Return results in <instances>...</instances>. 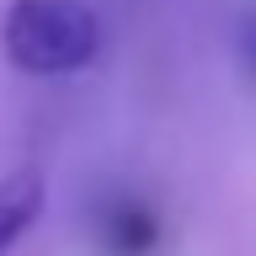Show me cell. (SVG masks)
<instances>
[{"mask_svg":"<svg viewBox=\"0 0 256 256\" xmlns=\"http://www.w3.org/2000/svg\"><path fill=\"white\" fill-rule=\"evenodd\" d=\"M43 203H48V182L38 166H16L0 176V256H11L27 240V230L43 219Z\"/></svg>","mask_w":256,"mask_h":256,"instance_id":"7a4b0ae2","label":"cell"},{"mask_svg":"<svg viewBox=\"0 0 256 256\" xmlns=\"http://www.w3.org/2000/svg\"><path fill=\"white\" fill-rule=\"evenodd\" d=\"M0 54L22 75H80L102 54V16L86 0H11L0 22Z\"/></svg>","mask_w":256,"mask_h":256,"instance_id":"6da1fadb","label":"cell"},{"mask_svg":"<svg viewBox=\"0 0 256 256\" xmlns=\"http://www.w3.org/2000/svg\"><path fill=\"white\" fill-rule=\"evenodd\" d=\"M246 54H251V64H256V11H251V22H246Z\"/></svg>","mask_w":256,"mask_h":256,"instance_id":"3957f363","label":"cell"}]
</instances>
